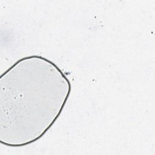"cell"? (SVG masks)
Wrapping results in <instances>:
<instances>
[{
	"label": "cell",
	"mask_w": 155,
	"mask_h": 155,
	"mask_svg": "<svg viewBox=\"0 0 155 155\" xmlns=\"http://www.w3.org/2000/svg\"><path fill=\"white\" fill-rule=\"evenodd\" d=\"M62 71L45 58L18 60L0 78V142L10 147L42 137L60 116L71 91Z\"/></svg>",
	"instance_id": "6da1fadb"
}]
</instances>
